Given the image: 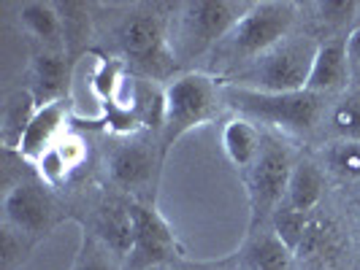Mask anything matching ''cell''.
Returning <instances> with one entry per match:
<instances>
[{
  "label": "cell",
  "mask_w": 360,
  "mask_h": 270,
  "mask_svg": "<svg viewBox=\"0 0 360 270\" xmlns=\"http://www.w3.org/2000/svg\"><path fill=\"white\" fill-rule=\"evenodd\" d=\"M295 162L290 149L279 138H263L260 154L247 170V198H250V233L263 224V219L274 216V211L288 198L290 173Z\"/></svg>",
  "instance_id": "5b68a950"
},
{
  "label": "cell",
  "mask_w": 360,
  "mask_h": 270,
  "mask_svg": "<svg viewBox=\"0 0 360 270\" xmlns=\"http://www.w3.org/2000/svg\"><path fill=\"white\" fill-rule=\"evenodd\" d=\"M133 211V249L125 257L127 270H158L171 257H176V235L171 224L162 219L152 205L130 200Z\"/></svg>",
  "instance_id": "ba28073f"
},
{
  "label": "cell",
  "mask_w": 360,
  "mask_h": 270,
  "mask_svg": "<svg viewBox=\"0 0 360 270\" xmlns=\"http://www.w3.org/2000/svg\"><path fill=\"white\" fill-rule=\"evenodd\" d=\"M317 11H320V19L330 22V25H339V22H347L358 14V3L352 0H325V3H317Z\"/></svg>",
  "instance_id": "d4e9b609"
},
{
  "label": "cell",
  "mask_w": 360,
  "mask_h": 270,
  "mask_svg": "<svg viewBox=\"0 0 360 270\" xmlns=\"http://www.w3.org/2000/svg\"><path fill=\"white\" fill-rule=\"evenodd\" d=\"M295 22V3L290 0H263L250 3L244 17L236 22V27L225 36V49L233 57H244L252 62L255 57L274 49L290 36V27Z\"/></svg>",
  "instance_id": "8992f818"
},
{
  "label": "cell",
  "mask_w": 360,
  "mask_h": 270,
  "mask_svg": "<svg viewBox=\"0 0 360 270\" xmlns=\"http://www.w3.org/2000/svg\"><path fill=\"white\" fill-rule=\"evenodd\" d=\"M330 127L339 141H360V90L347 92L333 103Z\"/></svg>",
  "instance_id": "44dd1931"
},
{
  "label": "cell",
  "mask_w": 360,
  "mask_h": 270,
  "mask_svg": "<svg viewBox=\"0 0 360 270\" xmlns=\"http://www.w3.org/2000/svg\"><path fill=\"white\" fill-rule=\"evenodd\" d=\"M247 8H250L247 3H228V0L184 3L176 22V41H174L176 57L184 62L212 49L217 41H222L233 30Z\"/></svg>",
  "instance_id": "277c9868"
},
{
  "label": "cell",
  "mask_w": 360,
  "mask_h": 270,
  "mask_svg": "<svg viewBox=\"0 0 360 270\" xmlns=\"http://www.w3.org/2000/svg\"><path fill=\"white\" fill-rule=\"evenodd\" d=\"M325 165L339 179L360 181V141H339L325 149Z\"/></svg>",
  "instance_id": "7402d4cb"
},
{
  "label": "cell",
  "mask_w": 360,
  "mask_h": 270,
  "mask_svg": "<svg viewBox=\"0 0 360 270\" xmlns=\"http://www.w3.org/2000/svg\"><path fill=\"white\" fill-rule=\"evenodd\" d=\"M347 57L352 65H360V25L347 36Z\"/></svg>",
  "instance_id": "4316f807"
},
{
  "label": "cell",
  "mask_w": 360,
  "mask_h": 270,
  "mask_svg": "<svg viewBox=\"0 0 360 270\" xmlns=\"http://www.w3.org/2000/svg\"><path fill=\"white\" fill-rule=\"evenodd\" d=\"M292 252L274 233L257 235L247 249V268L250 270H288Z\"/></svg>",
  "instance_id": "d6986e66"
},
{
  "label": "cell",
  "mask_w": 360,
  "mask_h": 270,
  "mask_svg": "<svg viewBox=\"0 0 360 270\" xmlns=\"http://www.w3.org/2000/svg\"><path fill=\"white\" fill-rule=\"evenodd\" d=\"M68 62H65V54L57 52V49H46L33 57L30 62V81L33 87L30 92L36 95L38 106L44 103H52V100H63V90L68 87Z\"/></svg>",
  "instance_id": "4fadbf2b"
},
{
  "label": "cell",
  "mask_w": 360,
  "mask_h": 270,
  "mask_svg": "<svg viewBox=\"0 0 360 270\" xmlns=\"http://www.w3.org/2000/svg\"><path fill=\"white\" fill-rule=\"evenodd\" d=\"M19 25L41 43L60 46L63 41V19L57 11V3H41V0L25 3L19 8Z\"/></svg>",
  "instance_id": "ac0fdd59"
},
{
  "label": "cell",
  "mask_w": 360,
  "mask_h": 270,
  "mask_svg": "<svg viewBox=\"0 0 360 270\" xmlns=\"http://www.w3.org/2000/svg\"><path fill=\"white\" fill-rule=\"evenodd\" d=\"M120 46L127 60L136 62V68L152 79H162L176 68L179 57L168 43L162 22L155 14H136L127 19L120 30Z\"/></svg>",
  "instance_id": "52a82bcc"
},
{
  "label": "cell",
  "mask_w": 360,
  "mask_h": 270,
  "mask_svg": "<svg viewBox=\"0 0 360 270\" xmlns=\"http://www.w3.org/2000/svg\"><path fill=\"white\" fill-rule=\"evenodd\" d=\"M65 116H68L65 100H52V103L38 106L33 122L25 130L22 141H19V149H17L19 157L36 165V162L41 160V154L49 151V149L65 135V133H63Z\"/></svg>",
  "instance_id": "30bf717a"
},
{
  "label": "cell",
  "mask_w": 360,
  "mask_h": 270,
  "mask_svg": "<svg viewBox=\"0 0 360 270\" xmlns=\"http://www.w3.org/2000/svg\"><path fill=\"white\" fill-rule=\"evenodd\" d=\"M222 97L244 119L260 125L282 127L290 133H307L320 122L323 100L314 92H257L247 87L225 84Z\"/></svg>",
  "instance_id": "7a4b0ae2"
},
{
  "label": "cell",
  "mask_w": 360,
  "mask_h": 270,
  "mask_svg": "<svg viewBox=\"0 0 360 270\" xmlns=\"http://www.w3.org/2000/svg\"><path fill=\"white\" fill-rule=\"evenodd\" d=\"M73 270H120V268L108 259V252L98 243V238H84Z\"/></svg>",
  "instance_id": "cb8c5ba5"
},
{
  "label": "cell",
  "mask_w": 360,
  "mask_h": 270,
  "mask_svg": "<svg viewBox=\"0 0 360 270\" xmlns=\"http://www.w3.org/2000/svg\"><path fill=\"white\" fill-rule=\"evenodd\" d=\"M3 214H6V224L14 227L22 235H41L49 230L52 224L54 205L49 198L46 184L38 181H19L14 184L6 200H3Z\"/></svg>",
  "instance_id": "9c48e42d"
},
{
  "label": "cell",
  "mask_w": 360,
  "mask_h": 270,
  "mask_svg": "<svg viewBox=\"0 0 360 270\" xmlns=\"http://www.w3.org/2000/svg\"><path fill=\"white\" fill-rule=\"evenodd\" d=\"M133 211H130V203H120V200H108L101 205L98 219H95V238L98 243L111 252L114 257H122L125 259L130 249H133Z\"/></svg>",
  "instance_id": "8fae6325"
},
{
  "label": "cell",
  "mask_w": 360,
  "mask_h": 270,
  "mask_svg": "<svg viewBox=\"0 0 360 270\" xmlns=\"http://www.w3.org/2000/svg\"><path fill=\"white\" fill-rule=\"evenodd\" d=\"M225 103L222 90L206 73H184L165 87V125H162V151L187 135L193 127L212 122Z\"/></svg>",
  "instance_id": "3957f363"
},
{
  "label": "cell",
  "mask_w": 360,
  "mask_h": 270,
  "mask_svg": "<svg viewBox=\"0 0 360 270\" xmlns=\"http://www.w3.org/2000/svg\"><path fill=\"white\" fill-rule=\"evenodd\" d=\"M200 270H217V268H200Z\"/></svg>",
  "instance_id": "f1b7e54d"
},
{
  "label": "cell",
  "mask_w": 360,
  "mask_h": 270,
  "mask_svg": "<svg viewBox=\"0 0 360 270\" xmlns=\"http://www.w3.org/2000/svg\"><path fill=\"white\" fill-rule=\"evenodd\" d=\"M349 79V57H347V38H330L320 43L317 57H314V65L309 73V84L307 90L314 95H323V92H333L344 87Z\"/></svg>",
  "instance_id": "7c38bea8"
},
{
  "label": "cell",
  "mask_w": 360,
  "mask_h": 270,
  "mask_svg": "<svg viewBox=\"0 0 360 270\" xmlns=\"http://www.w3.org/2000/svg\"><path fill=\"white\" fill-rule=\"evenodd\" d=\"M260 146H263V135L260 130L244 119V116H236L231 119L225 130H222V149H225V157L231 160V165L241 168V170H250L252 162L260 154Z\"/></svg>",
  "instance_id": "9a60e30c"
},
{
  "label": "cell",
  "mask_w": 360,
  "mask_h": 270,
  "mask_svg": "<svg viewBox=\"0 0 360 270\" xmlns=\"http://www.w3.org/2000/svg\"><path fill=\"white\" fill-rule=\"evenodd\" d=\"M323 192H325L323 170L309 160L295 162V168H292V173H290L288 198H285V203L292 205L295 211L311 214V211L317 208V203L323 200Z\"/></svg>",
  "instance_id": "e0dca14e"
},
{
  "label": "cell",
  "mask_w": 360,
  "mask_h": 270,
  "mask_svg": "<svg viewBox=\"0 0 360 270\" xmlns=\"http://www.w3.org/2000/svg\"><path fill=\"white\" fill-rule=\"evenodd\" d=\"M358 17H360V3H358Z\"/></svg>",
  "instance_id": "f546056e"
},
{
  "label": "cell",
  "mask_w": 360,
  "mask_h": 270,
  "mask_svg": "<svg viewBox=\"0 0 360 270\" xmlns=\"http://www.w3.org/2000/svg\"><path fill=\"white\" fill-rule=\"evenodd\" d=\"M158 270H165V268H158Z\"/></svg>",
  "instance_id": "4dcf8cb0"
},
{
  "label": "cell",
  "mask_w": 360,
  "mask_h": 270,
  "mask_svg": "<svg viewBox=\"0 0 360 270\" xmlns=\"http://www.w3.org/2000/svg\"><path fill=\"white\" fill-rule=\"evenodd\" d=\"M320 43L309 36L285 38L274 49L255 57L236 76V87L257 92H304Z\"/></svg>",
  "instance_id": "6da1fadb"
},
{
  "label": "cell",
  "mask_w": 360,
  "mask_h": 270,
  "mask_svg": "<svg viewBox=\"0 0 360 270\" xmlns=\"http://www.w3.org/2000/svg\"><path fill=\"white\" fill-rule=\"evenodd\" d=\"M19 254H22V233L6 224L3 227V268H11Z\"/></svg>",
  "instance_id": "484cf974"
},
{
  "label": "cell",
  "mask_w": 360,
  "mask_h": 270,
  "mask_svg": "<svg viewBox=\"0 0 360 270\" xmlns=\"http://www.w3.org/2000/svg\"><path fill=\"white\" fill-rule=\"evenodd\" d=\"M271 224H274V235L288 246L290 252H301V246H304V241H307L309 235V227H311V219L309 214L304 211H295L292 205L288 203H282L274 216H271Z\"/></svg>",
  "instance_id": "ffe728a7"
},
{
  "label": "cell",
  "mask_w": 360,
  "mask_h": 270,
  "mask_svg": "<svg viewBox=\"0 0 360 270\" xmlns=\"http://www.w3.org/2000/svg\"><path fill=\"white\" fill-rule=\"evenodd\" d=\"M111 181L122 189H139L152 179V151L144 144H122L108 157Z\"/></svg>",
  "instance_id": "5bb4252c"
},
{
  "label": "cell",
  "mask_w": 360,
  "mask_h": 270,
  "mask_svg": "<svg viewBox=\"0 0 360 270\" xmlns=\"http://www.w3.org/2000/svg\"><path fill=\"white\" fill-rule=\"evenodd\" d=\"M38 111V100L30 90L11 92L3 103V116H0V138L6 149H19V141L25 130L30 127Z\"/></svg>",
  "instance_id": "2e32d148"
},
{
  "label": "cell",
  "mask_w": 360,
  "mask_h": 270,
  "mask_svg": "<svg viewBox=\"0 0 360 270\" xmlns=\"http://www.w3.org/2000/svg\"><path fill=\"white\" fill-rule=\"evenodd\" d=\"M355 203H358V211H360V189H358V195H355Z\"/></svg>",
  "instance_id": "83f0119b"
},
{
  "label": "cell",
  "mask_w": 360,
  "mask_h": 270,
  "mask_svg": "<svg viewBox=\"0 0 360 270\" xmlns=\"http://www.w3.org/2000/svg\"><path fill=\"white\" fill-rule=\"evenodd\" d=\"M57 11L63 19V41L79 43L90 36V11L84 3H57Z\"/></svg>",
  "instance_id": "603a6c76"
}]
</instances>
